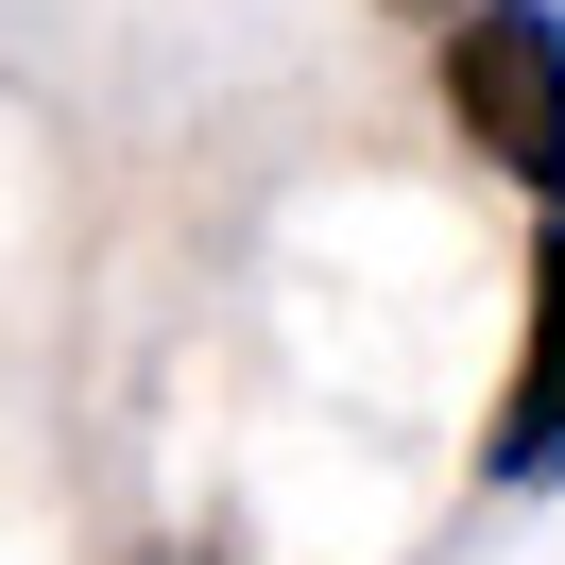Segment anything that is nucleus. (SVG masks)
Returning <instances> with one entry per match:
<instances>
[{
	"mask_svg": "<svg viewBox=\"0 0 565 565\" xmlns=\"http://www.w3.org/2000/svg\"><path fill=\"white\" fill-rule=\"evenodd\" d=\"M428 86H446V120H462L480 172H514L531 206H565V18L548 0L446 18V35H428Z\"/></svg>",
	"mask_w": 565,
	"mask_h": 565,
	"instance_id": "nucleus-1",
	"label": "nucleus"
},
{
	"mask_svg": "<svg viewBox=\"0 0 565 565\" xmlns=\"http://www.w3.org/2000/svg\"><path fill=\"white\" fill-rule=\"evenodd\" d=\"M497 480H565V223L531 241V326H514V377H497Z\"/></svg>",
	"mask_w": 565,
	"mask_h": 565,
	"instance_id": "nucleus-2",
	"label": "nucleus"
},
{
	"mask_svg": "<svg viewBox=\"0 0 565 565\" xmlns=\"http://www.w3.org/2000/svg\"><path fill=\"white\" fill-rule=\"evenodd\" d=\"M394 18H428V35H446V18H480V0H394Z\"/></svg>",
	"mask_w": 565,
	"mask_h": 565,
	"instance_id": "nucleus-3",
	"label": "nucleus"
}]
</instances>
